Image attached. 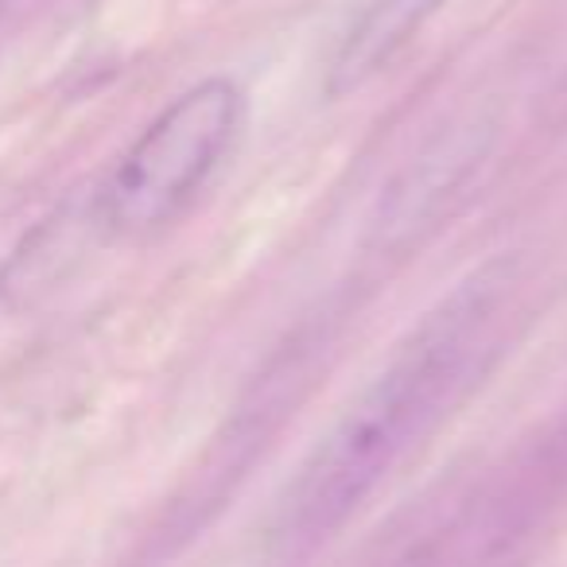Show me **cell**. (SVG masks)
<instances>
[{"instance_id": "6da1fadb", "label": "cell", "mask_w": 567, "mask_h": 567, "mask_svg": "<svg viewBox=\"0 0 567 567\" xmlns=\"http://www.w3.org/2000/svg\"><path fill=\"white\" fill-rule=\"evenodd\" d=\"M505 284L509 265L494 260L466 276L455 292L443 296L420 319L385 370L350 401V409L303 458L300 474L276 509L272 548L292 556L319 548L424 440L486 342Z\"/></svg>"}, {"instance_id": "7a4b0ae2", "label": "cell", "mask_w": 567, "mask_h": 567, "mask_svg": "<svg viewBox=\"0 0 567 567\" xmlns=\"http://www.w3.org/2000/svg\"><path fill=\"white\" fill-rule=\"evenodd\" d=\"M245 125V94L229 79L183 90L97 187V218L113 237H144L172 226L218 175Z\"/></svg>"}, {"instance_id": "3957f363", "label": "cell", "mask_w": 567, "mask_h": 567, "mask_svg": "<svg viewBox=\"0 0 567 567\" xmlns=\"http://www.w3.org/2000/svg\"><path fill=\"white\" fill-rule=\"evenodd\" d=\"M489 141H494V121L471 117L443 128L432 144H424V152L412 156V164L389 183L385 198H381L378 218H373L381 241L393 245L424 229L451 203V195H458V187L482 167Z\"/></svg>"}, {"instance_id": "277c9868", "label": "cell", "mask_w": 567, "mask_h": 567, "mask_svg": "<svg viewBox=\"0 0 567 567\" xmlns=\"http://www.w3.org/2000/svg\"><path fill=\"white\" fill-rule=\"evenodd\" d=\"M443 0H373L342 32L327 66V94L347 97L373 82L440 12Z\"/></svg>"}, {"instance_id": "5b68a950", "label": "cell", "mask_w": 567, "mask_h": 567, "mask_svg": "<svg viewBox=\"0 0 567 567\" xmlns=\"http://www.w3.org/2000/svg\"><path fill=\"white\" fill-rule=\"evenodd\" d=\"M94 234H105L97 203H90L79 214L63 210L59 218L43 221L32 237H24L9 265L0 268V303H28L43 288H55Z\"/></svg>"}]
</instances>
